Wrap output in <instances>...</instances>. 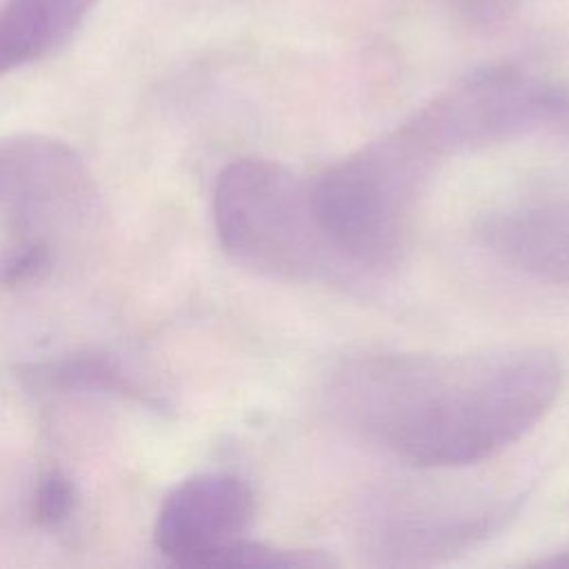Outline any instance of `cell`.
Segmentation results:
<instances>
[{
	"instance_id": "30bf717a",
	"label": "cell",
	"mask_w": 569,
	"mask_h": 569,
	"mask_svg": "<svg viewBox=\"0 0 569 569\" xmlns=\"http://www.w3.org/2000/svg\"><path fill=\"white\" fill-rule=\"evenodd\" d=\"M27 376L36 387L49 391L100 389L111 393H136L133 380L111 358L91 353L36 365Z\"/></svg>"
},
{
	"instance_id": "5bb4252c",
	"label": "cell",
	"mask_w": 569,
	"mask_h": 569,
	"mask_svg": "<svg viewBox=\"0 0 569 569\" xmlns=\"http://www.w3.org/2000/svg\"><path fill=\"white\" fill-rule=\"evenodd\" d=\"M536 565L540 567H569V547L560 551H551L549 556L540 558Z\"/></svg>"
},
{
	"instance_id": "8992f818",
	"label": "cell",
	"mask_w": 569,
	"mask_h": 569,
	"mask_svg": "<svg viewBox=\"0 0 569 569\" xmlns=\"http://www.w3.org/2000/svg\"><path fill=\"white\" fill-rule=\"evenodd\" d=\"M100 193L84 160L42 133L0 138V222L13 242H44L84 229Z\"/></svg>"
},
{
	"instance_id": "5b68a950",
	"label": "cell",
	"mask_w": 569,
	"mask_h": 569,
	"mask_svg": "<svg viewBox=\"0 0 569 569\" xmlns=\"http://www.w3.org/2000/svg\"><path fill=\"white\" fill-rule=\"evenodd\" d=\"M569 96L547 76L522 64L471 71L416 111L405 124L438 158L518 138L565 118Z\"/></svg>"
},
{
	"instance_id": "ba28073f",
	"label": "cell",
	"mask_w": 569,
	"mask_h": 569,
	"mask_svg": "<svg viewBox=\"0 0 569 569\" xmlns=\"http://www.w3.org/2000/svg\"><path fill=\"white\" fill-rule=\"evenodd\" d=\"M478 236L511 269L533 280L569 284V198L496 211L482 220Z\"/></svg>"
},
{
	"instance_id": "3957f363",
	"label": "cell",
	"mask_w": 569,
	"mask_h": 569,
	"mask_svg": "<svg viewBox=\"0 0 569 569\" xmlns=\"http://www.w3.org/2000/svg\"><path fill=\"white\" fill-rule=\"evenodd\" d=\"M213 227L224 253L262 276L353 287L365 278L331 247L309 182L264 158H238L216 178Z\"/></svg>"
},
{
	"instance_id": "7a4b0ae2",
	"label": "cell",
	"mask_w": 569,
	"mask_h": 569,
	"mask_svg": "<svg viewBox=\"0 0 569 569\" xmlns=\"http://www.w3.org/2000/svg\"><path fill=\"white\" fill-rule=\"evenodd\" d=\"M438 162L413 131L400 124L309 180L320 229L365 280L400 262L418 200Z\"/></svg>"
},
{
	"instance_id": "9a60e30c",
	"label": "cell",
	"mask_w": 569,
	"mask_h": 569,
	"mask_svg": "<svg viewBox=\"0 0 569 569\" xmlns=\"http://www.w3.org/2000/svg\"><path fill=\"white\" fill-rule=\"evenodd\" d=\"M565 118H567V122H569V111H567V113H565Z\"/></svg>"
},
{
	"instance_id": "9c48e42d",
	"label": "cell",
	"mask_w": 569,
	"mask_h": 569,
	"mask_svg": "<svg viewBox=\"0 0 569 569\" xmlns=\"http://www.w3.org/2000/svg\"><path fill=\"white\" fill-rule=\"evenodd\" d=\"M98 0H4L0 4V78L60 51Z\"/></svg>"
},
{
	"instance_id": "8fae6325",
	"label": "cell",
	"mask_w": 569,
	"mask_h": 569,
	"mask_svg": "<svg viewBox=\"0 0 569 569\" xmlns=\"http://www.w3.org/2000/svg\"><path fill=\"white\" fill-rule=\"evenodd\" d=\"M76 509V489L60 471H47L31 498V518L36 525L56 529L69 520Z\"/></svg>"
},
{
	"instance_id": "7c38bea8",
	"label": "cell",
	"mask_w": 569,
	"mask_h": 569,
	"mask_svg": "<svg viewBox=\"0 0 569 569\" xmlns=\"http://www.w3.org/2000/svg\"><path fill=\"white\" fill-rule=\"evenodd\" d=\"M53 260V247L44 242H13L0 262L2 284H22L40 278Z\"/></svg>"
},
{
	"instance_id": "4fadbf2b",
	"label": "cell",
	"mask_w": 569,
	"mask_h": 569,
	"mask_svg": "<svg viewBox=\"0 0 569 569\" xmlns=\"http://www.w3.org/2000/svg\"><path fill=\"white\" fill-rule=\"evenodd\" d=\"M451 7L465 22L485 27L505 20L518 7V0H451Z\"/></svg>"
},
{
	"instance_id": "52a82bcc",
	"label": "cell",
	"mask_w": 569,
	"mask_h": 569,
	"mask_svg": "<svg viewBox=\"0 0 569 569\" xmlns=\"http://www.w3.org/2000/svg\"><path fill=\"white\" fill-rule=\"evenodd\" d=\"M256 516L251 485L231 471H204L182 480L162 502L156 549L178 567L220 569L222 558L247 538Z\"/></svg>"
},
{
	"instance_id": "277c9868",
	"label": "cell",
	"mask_w": 569,
	"mask_h": 569,
	"mask_svg": "<svg viewBox=\"0 0 569 569\" xmlns=\"http://www.w3.org/2000/svg\"><path fill=\"white\" fill-rule=\"evenodd\" d=\"M522 496L391 482L356 516L362 558L378 567H429L478 549L518 516Z\"/></svg>"
},
{
	"instance_id": "6da1fadb",
	"label": "cell",
	"mask_w": 569,
	"mask_h": 569,
	"mask_svg": "<svg viewBox=\"0 0 569 569\" xmlns=\"http://www.w3.org/2000/svg\"><path fill=\"white\" fill-rule=\"evenodd\" d=\"M562 358L540 345L465 353L367 351L325 382L331 418L416 469L482 462L531 431L565 387Z\"/></svg>"
}]
</instances>
